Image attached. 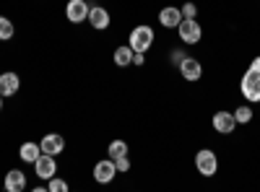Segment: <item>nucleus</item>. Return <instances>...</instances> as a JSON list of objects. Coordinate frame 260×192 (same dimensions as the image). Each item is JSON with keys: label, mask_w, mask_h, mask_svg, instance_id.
Masks as SVG:
<instances>
[{"label": "nucleus", "mask_w": 260, "mask_h": 192, "mask_svg": "<svg viewBox=\"0 0 260 192\" xmlns=\"http://www.w3.org/2000/svg\"><path fill=\"white\" fill-rule=\"evenodd\" d=\"M0 109H3V94H0Z\"/></svg>", "instance_id": "393cba45"}, {"label": "nucleus", "mask_w": 260, "mask_h": 192, "mask_svg": "<svg viewBox=\"0 0 260 192\" xmlns=\"http://www.w3.org/2000/svg\"><path fill=\"white\" fill-rule=\"evenodd\" d=\"M39 148H42V153L57 156V153H62V148H65V140H62V135H57V133H47L45 138H42Z\"/></svg>", "instance_id": "9d476101"}, {"label": "nucleus", "mask_w": 260, "mask_h": 192, "mask_svg": "<svg viewBox=\"0 0 260 192\" xmlns=\"http://www.w3.org/2000/svg\"><path fill=\"white\" fill-rule=\"evenodd\" d=\"M47 192H68V182L52 177V179H47Z\"/></svg>", "instance_id": "aec40b11"}, {"label": "nucleus", "mask_w": 260, "mask_h": 192, "mask_svg": "<svg viewBox=\"0 0 260 192\" xmlns=\"http://www.w3.org/2000/svg\"><path fill=\"white\" fill-rule=\"evenodd\" d=\"M151 45H154V29L151 26H146V24H141V26H136L133 31H130V50L133 52H148L151 50Z\"/></svg>", "instance_id": "f03ea898"}, {"label": "nucleus", "mask_w": 260, "mask_h": 192, "mask_svg": "<svg viewBox=\"0 0 260 192\" xmlns=\"http://www.w3.org/2000/svg\"><path fill=\"white\" fill-rule=\"evenodd\" d=\"M180 11H182V18H195V13H198V8H195L192 3H185Z\"/></svg>", "instance_id": "4be33fe9"}, {"label": "nucleus", "mask_w": 260, "mask_h": 192, "mask_svg": "<svg viewBox=\"0 0 260 192\" xmlns=\"http://www.w3.org/2000/svg\"><path fill=\"white\" fill-rule=\"evenodd\" d=\"M115 161V166H117V172H130V156L125 153V156H117V159H112Z\"/></svg>", "instance_id": "412c9836"}, {"label": "nucleus", "mask_w": 260, "mask_h": 192, "mask_svg": "<svg viewBox=\"0 0 260 192\" xmlns=\"http://www.w3.org/2000/svg\"><path fill=\"white\" fill-rule=\"evenodd\" d=\"M234 127H237L234 112H216V114H213V130H216V133L229 135V133H234Z\"/></svg>", "instance_id": "6e6552de"}, {"label": "nucleus", "mask_w": 260, "mask_h": 192, "mask_svg": "<svg viewBox=\"0 0 260 192\" xmlns=\"http://www.w3.org/2000/svg\"><path fill=\"white\" fill-rule=\"evenodd\" d=\"M89 24H91V29H96V31L110 29V13H107V8L91 6V8H89Z\"/></svg>", "instance_id": "1a4fd4ad"}, {"label": "nucleus", "mask_w": 260, "mask_h": 192, "mask_svg": "<svg viewBox=\"0 0 260 192\" xmlns=\"http://www.w3.org/2000/svg\"><path fill=\"white\" fill-rule=\"evenodd\" d=\"M180 73H182L185 81H198V78L203 75V68H201V62H198V60L185 57V60L180 62Z\"/></svg>", "instance_id": "ddd939ff"}, {"label": "nucleus", "mask_w": 260, "mask_h": 192, "mask_svg": "<svg viewBox=\"0 0 260 192\" xmlns=\"http://www.w3.org/2000/svg\"><path fill=\"white\" fill-rule=\"evenodd\" d=\"M195 169H198L203 177H213L219 172V159H216L213 151L203 148V151H198V156H195Z\"/></svg>", "instance_id": "20e7f679"}, {"label": "nucleus", "mask_w": 260, "mask_h": 192, "mask_svg": "<svg viewBox=\"0 0 260 192\" xmlns=\"http://www.w3.org/2000/svg\"><path fill=\"white\" fill-rule=\"evenodd\" d=\"M65 18H68L71 24L86 21L89 18V3H86V0H68V6H65Z\"/></svg>", "instance_id": "423d86ee"}, {"label": "nucleus", "mask_w": 260, "mask_h": 192, "mask_svg": "<svg viewBox=\"0 0 260 192\" xmlns=\"http://www.w3.org/2000/svg\"><path fill=\"white\" fill-rule=\"evenodd\" d=\"M143 60H146L143 52H136V55H133V65H143Z\"/></svg>", "instance_id": "b1692460"}, {"label": "nucleus", "mask_w": 260, "mask_h": 192, "mask_svg": "<svg viewBox=\"0 0 260 192\" xmlns=\"http://www.w3.org/2000/svg\"><path fill=\"white\" fill-rule=\"evenodd\" d=\"M240 89H242V96H245L247 101H260V57H255V60L250 62L247 73L242 75Z\"/></svg>", "instance_id": "f257e3e1"}, {"label": "nucleus", "mask_w": 260, "mask_h": 192, "mask_svg": "<svg viewBox=\"0 0 260 192\" xmlns=\"http://www.w3.org/2000/svg\"><path fill=\"white\" fill-rule=\"evenodd\" d=\"M21 86V81L16 73H0V94L3 96H13Z\"/></svg>", "instance_id": "4468645a"}, {"label": "nucleus", "mask_w": 260, "mask_h": 192, "mask_svg": "<svg viewBox=\"0 0 260 192\" xmlns=\"http://www.w3.org/2000/svg\"><path fill=\"white\" fill-rule=\"evenodd\" d=\"M107 153H110V159L125 156V153H127V143H125V140H112L110 148H107Z\"/></svg>", "instance_id": "f3484780"}, {"label": "nucleus", "mask_w": 260, "mask_h": 192, "mask_svg": "<svg viewBox=\"0 0 260 192\" xmlns=\"http://www.w3.org/2000/svg\"><path fill=\"white\" fill-rule=\"evenodd\" d=\"M234 120H237V125H247L252 120V109L250 106H240V109L234 112Z\"/></svg>", "instance_id": "6ab92c4d"}, {"label": "nucleus", "mask_w": 260, "mask_h": 192, "mask_svg": "<svg viewBox=\"0 0 260 192\" xmlns=\"http://www.w3.org/2000/svg\"><path fill=\"white\" fill-rule=\"evenodd\" d=\"M177 31H180V39L185 42V45H198L201 36H203V29H201V24L195 18H182Z\"/></svg>", "instance_id": "7ed1b4c3"}, {"label": "nucleus", "mask_w": 260, "mask_h": 192, "mask_svg": "<svg viewBox=\"0 0 260 192\" xmlns=\"http://www.w3.org/2000/svg\"><path fill=\"white\" fill-rule=\"evenodd\" d=\"M6 192H24L26 189V174L18 172V169H11L6 174V182H3Z\"/></svg>", "instance_id": "9b49d317"}, {"label": "nucleus", "mask_w": 260, "mask_h": 192, "mask_svg": "<svg viewBox=\"0 0 260 192\" xmlns=\"http://www.w3.org/2000/svg\"><path fill=\"white\" fill-rule=\"evenodd\" d=\"M115 174H117V166H115L112 159H104V161H99V164L94 166V179H96L99 184H110V182L115 179Z\"/></svg>", "instance_id": "0eeeda50"}, {"label": "nucleus", "mask_w": 260, "mask_h": 192, "mask_svg": "<svg viewBox=\"0 0 260 192\" xmlns=\"http://www.w3.org/2000/svg\"><path fill=\"white\" fill-rule=\"evenodd\" d=\"M182 60H185V52L182 50H172V62H177V65H180Z\"/></svg>", "instance_id": "5701e85b"}, {"label": "nucleus", "mask_w": 260, "mask_h": 192, "mask_svg": "<svg viewBox=\"0 0 260 192\" xmlns=\"http://www.w3.org/2000/svg\"><path fill=\"white\" fill-rule=\"evenodd\" d=\"M13 24H11V21L6 18V16H0V42H6V39H11L13 36Z\"/></svg>", "instance_id": "a211bd4d"}, {"label": "nucleus", "mask_w": 260, "mask_h": 192, "mask_svg": "<svg viewBox=\"0 0 260 192\" xmlns=\"http://www.w3.org/2000/svg\"><path fill=\"white\" fill-rule=\"evenodd\" d=\"M180 21H182V11H180V8H175V6L161 8V13H159V24H161V26H167V29H177V26H180Z\"/></svg>", "instance_id": "f8f14e48"}, {"label": "nucleus", "mask_w": 260, "mask_h": 192, "mask_svg": "<svg viewBox=\"0 0 260 192\" xmlns=\"http://www.w3.org/2000/svg\"><path fill=\"white\" fill-rule=\"evenodd\" d=\"M18 156H21V161H26V164H34L39 156H42V148H39V143H24L18 148Z\"/></svg>", "instance_id": "2eb2a0df"}, {"label": "nucleus", "mask_w": 260, "mask_h": 192, "mask_svg": "<svg viewBox=\"0 0 260 192\" xmlns=\"http://www.w3.org/2000/svg\"><path fill=\"white\" fill-rule=\"evenodd\" d=\"M34 174L39 179H52L57 174V164H55V156L50 153H42L37 161H34Z\"/></svg>", "instance_id": "39448f33"}, {"label": "nucleus", "mask_w": 260, "mask_h": 192, "mask_svg": "<svg viewBox=\"0 0 260 192\" xmlns=\"http://www.w3.org/2000/svg\"><path fill=\"white\" fill-rule=\"evenodd\" d=\"M133 50H130V45H125V47H117L115 50V65H120V68H127L130 62H133Z\"/></svg>", "instance_id": "dca6fc26"}]
</instances>
